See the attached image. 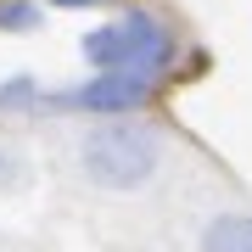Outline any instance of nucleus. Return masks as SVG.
<instances>
[{"label":"nucleus","instance_id":"f257e3e1","mask_svg":"<svg viewBox=\"0 0 252 252\" xmlns=\"http://www.w3.org/2000/svg\"><path fill=\"white\" fill-rule=\"evenodd\" d=\"M79 51H84V62H90L95 73H135V79H152L157 67H168L174 39H168V28H162L157 17L124 11V17L90 28Z\"/></svg>","mask_w":252,"mask_h":252},{"label":"nucleus","instance_id":"f03ea898","mask_svg":"<svg viewBox=\"0 0 252 252\" xmlns=\"http://www.w3.org/2000/svg\"><path fill=\"white\" fill-rule=\"evenodd\" d=\"M79 162H84V174H90L95 185L135 190V185H146L157 174L162 140H157V129H146V124H101V129L84 135Z\"/></svg>","mask_w":252,"mask_h":252},{"label":"nucleus","instance_id":"7ed1b4c3","mask_svg":"<svg viewBox=\"0 0 252 252\" xmlns=\"http://www.w3.org/2000/svg\"><path fill=\"white\" fill-rule=\"evenodd\" d=\"M152 101V79H135V73H90L84 84L56 95V107H79L95 118H118V112H135Z\"/></svg>","mask_w":252,"mask_h":252},{"label":"nucleus","instance_id":"20e7f679","mask_svg":"<svg viewBox=\"0 0 252 252\" xmlns=\"http://www.w3.org/2000/svg\"><path fill=\"white\" fill-rule=\"evenodd\" d=\"M202 252H252V213H219V219H207Z\"/></svg>","mask_w":252,"mask_h":252},{"label":"nucleus","instance_id":"39448f33","mask_svg":"<svg viewBox=\"0 0 252 252\" xmlns=\"http://www.w3.org/2000/svg\"><path fill=\"white\" fill-rule=\"evenodd\" d=\"M0 28H11V34L39 28V6L34 0H0Z\"/></svg>","mask_w":252,"mask_h":252},{"label":"nucleus","instance_id":"423d86ee","mask_svg":"<svg viewBox=\"0 0 252 252\" xmlns=\"http://www.w3.org/2000/svg\"><path fill=\"white\" fill-rule=\"evenodd\" d=\"M28 101H34V79H28V73H17V79H6V84H0V112L28 107Z\"/></svg>","mask_w":252,"mask_h":252},{"label":"nucleus","instance_id":"0eeeda50","mask_svg":"<svg viewBox=\"0 0 252 252\" xmlns=\"http://www.w3.org/2000/svg\"><path fill=\"white\" fill-rule=\"evenodd\" d=\"M11 180H17V152L0 146V185H11Z\"/></svg>","mask_w":252,"mask_h":252},{"label":"nucleus","instance_id":"6e6552de","mask_svg":"<svg viewBox=\"0 0 252 252\" xmlns=\"http://www.w3.org/2000/svg\"><path fill=\"white\" fill-rule=\"evenodd\" d=\"M51 6H107V0H51Z\"/></svg>","mask_w":252,"mask_h":252}]
</instances>
